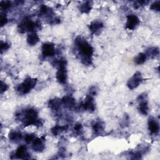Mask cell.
<instances>
[{
  "label": "cell",
  "instance_id": "5bb4252c",
  "mask_svg": "<svg viewBox=\"0 0 160 160\" xmlns=\"http://www.w3.org/2000/svg\"><path fill=\"white\" fill-rule=\"evenodd\" d=\"M103 23L99 20H94L89 26L90 31L92 34H98L103 28Z\"/></svg>",
  "mask_w": 160,
  "mask_h": 160
},
{
  "label": "cell",
  "instance_id": "4316f807",
  "mask_svg": "<svg viewBox=\"0 0 160 160\" xmlns=\"http://www.w3.org/2000/svg\"><path fill=\"white\" fill-rule=\"evenodd\" d=\"M74 130L76 134H81L82 130V126L81 123H76L74 127Z\"/></svg>",
  "mask_w": 160,
  "mask_h": 160
},
{
  "label": "cell",
  "instance_id": "ac0fdd59",
  "mask_svg": "<svg viewBox=\"0 0 160 160\" xmlns=\"http://www.w3.org/2000/svg\"><path fill=\"white\" fill-rule=\"evenodd\" d=\"M61 104V99H59L58 98H53L49 101L48 105L49 108H51L52 109L54 110H58L60 105Z\"/></svg>",
  "mask_w": 160,
  "mask_h": 160
},
{
  "label": "cell",
  "instance_id": "d6986e66",
  "mask_svg": "<svg viewBox=\"0 0 160 160\" xmlns=\"http://www.w3.org/2000/svg\"><path fill=\"white\" fill-rule=\"evenodd\" d=\"M9 138L11 141L18 142L22 138L21 132L16 131H11L9 134Z\"/></svg>",
  "mask_w": 160,
  "mask_h": 160
},
{
  "label": "cell",
  "instance_id": "ffe728a7",
  "mask_svg": "<svg viewBox=\"0 0 160 160\" xmlns=\"http://www.w3.org/2000/svg\"><path fill=\"white\" fill-rule=\"evenodd\" d=\"M92 8V4L91 1H86L80 5L79 10L82 13H89Z\"/></svg>",
  "mask_w": 160,
  "mask_h": 160
},
{
  "label": "cell",
  "instance_id": "3957f363",
  "mask_svg": "<svg viewBox=\"0 0 160 160\" xmlns=\"http://www.w3.org/2000/svg\"><path fill=\"white\" fill-rule=\"evenodd\" d=\"M58 67V71L56 72V79L62 84L66 82L67 81V70H66V61L65 59H61L55 63Z\"/></svg>",
  "mask_w": 160,
  "mask_h": 160
},
{
  "label": "cell",
  "instance_id": "603a6c76",
  "mask_svg": "<svg viewBox=\"0 0 160 160\" xmlns=\"http://www.w3.org/2000/svg\"><path fill=\"white\" fill-rule=\"evenodd\" d=\"M147 56L145 53H139L134 59V62L136 64H142L146 60Z\"/></svg>",
  "mask_w": 160,
  "mask_h": 160
},
{
  "label": "cell",
  "instance_id": "cb8c5ba5",
  "mask_svg": "<svg viewBox=\"0 0 160 160\" xmlns=\"http://www.w3.org/2000/svg\"><path fill=\"white\" fill-rule=\"evenodd\" d=\"M35 139H36V136L34 134H28L24 136V141L28 144H29L33 142V141Z\"/></svg>",
  "mask_w": 160,
  "mask_h": 160
},
{
  "label": "cell",
  "instance_id": "9c48e42d",
  "mask_svg": "<svg viewBox=\"0 0 160 160\" xmlns=\"http://www.w3.org/2000/svg\"><path fill=\"white\" fill-rule=\"evenodd\" d=\"M42 54L44 57H51L55 54V47L51 42H46L42 45Z\"/></svg>",
  "mask_w": 160,
  "mask_h": 160
},
{
  "label": "cell",
  "instance_id": "f1b7e54d",
  "mask_svg": "<svg viewBox=\"0 0 160 160\" xmlns=\"http://www.w3.org/2000/svg\"><path fill=\"white\" fill-rule=\"evenodd\" d=\"M0 22H1V26H3L4 25H5L7 23L8 18H7L6 14H2L1 15V21H0Z\"/></svg>",
  "mask_w": 160,
  "mask_h": 160
},
{
  "label": "cell",
  "instance_id": "44dd1931",
  "mask_svg": "<svg viewBox=\"0 0 160 160\" xmlns=\"http://www.w3.org/2000/svg\"><path fill=\"white\" fill-rule=\"evenodd\" d=\"M146 56L150 58H155L159 55V49L157 47H151L147 49L146 53H145Z\"/></svg>",
  "mask_w": 160,
  "mask_h": 160
},
{
  "label": "cell",
  "instance_id": "7c38bea8",
  "mask_svg": "<svg viewBox=\"0 0 160 160\" xmlns=\"http://www.w3.org/2000/svg\"><path fill=\"white\" fill-rule=\"evenodd\" d=\"M148 129L151 133L154 134H157L159 132V126L157 120L151 117L148 120Z\"/></svg>",
  "mask_w": 160,
  "mask_h": 160
},
{
  "label": "cell",
  "instance_id": "5b68a950",
  "mask_svg": "<svg viewBox=\"0 0 160 160\" xmlns=\"http://www.w3.org/2000/svg\"><path fill=\"white\" fill-rule=\"evenodd\" d=\"M40 24L37 22H33L30 19H25L22 21L18 27L19 32H35V29L39 28Z\"/></svg>",
  "mask_w": 160,
  "mask_h": 160
},
{
  "label": "cell",
  "instance_id": "52a82bcc",
  "mask_svg": "<svg viewBox=\"0 0 160 160\" xmlns=\"http://www.w3.org/2000/svg\"><path fill=\"white\" fill-rule=\"evenodd\" d=\"M142 81V76L140 72H136L134 75L128 80L127 86L130 89H134L136 88Z\"/></svg>",
  "mask_w": 160,
  "mask_h": 160
},
{
  "label": "cell",
  "instance_id": "f546056e",
  "mask_svg": "<svg viewBox=\"0 0 160 160\" xmlns=\"http://www.w3.org/2000/svg\"><path fill=\"white\" fill-rule=\"evenodd\" d=\"M8 89V85L2 81L1 84V93L7 91Z\"/></svg>",
  "mask_w": 160,
  "mask_h": 160
},
{
  "label": "cell",
  "instance_id": "e0dca14e",
  "mask_svg": "<svg viewBox=\"0 0 160 160\" xmlns=\"http://www.w3.org/2000/svg\"><path fill=\"white\" fill-rule=\"evenodd\" d=\"M104 124L102 121H96L92 125V130L96 134H99L101 133L104 131Z\"/></svg>",
  "mask_w": 160,
  "mask_h": 160
},
{
  "label": "cell",
  "instance_id": "30bf717a",
  "mask_svg": "<svg viewBox=\"0 0 160 160\" xmlns=\"http://www.w3.org/2000/svg\"><path fill=\"white\" fill-rule=\"evenodd\" d=\"M139 23V18L134 14H129L127 16V21L126 24V28L129 30H132L136 28Z\"/></svg>",
  "mask_w": 160,
  "mask_h": 160
},
{
  "label": "cell",
  "instance_id": "2e32d148",
  "mask_svg": "<svg viewBox=\"0 0 160 160\" xmlns=\"http://www.w3.org/2000/svg\"><path fill=\"white\" fill-rule=\"evenodd\" d=\"M26 39L29 46H34L39 42V38L36 32H31L28 34Z\"/></svg>",
  "mask_w": 160,
  "mask_h": 160
},
{
  "label": "cell",
  "instance_id": "4dcf8cb0",
  "mask_svg": "<svg viewBox=\"0 0 160 160\" xmlns=\"http://www.w3.org/2000/svg\"><path fill=\"white\" fill-rule=\"evenodd\" d=\"M97 94V88L95 86H92L89 89V94L91 96H95Z\"/></svg>",
  "mask_w": 160,
  "mask_h": 160
},
{
  "label": "cell",
  "instance_id": "ba28073f",
  "mask_svg": "<svg viewBox=\"0 0 160 160\" xmlns=\"http://www.w3.org/2000/svg\"><path fill=\"white\" fill-rule=\"evenodd\" d=\"M81 108L88 112H93L95 110V104L92 96L88 95L85 98L84 102L81 104Z\"/></svg>",
  "mask_w": 160,
  "mask_h": 160
},
{
  "label": "cell",
  "instance_id": "6da1fadb",
  "mask_svg": "<svg viewBox=\"0 0 160 160\" xmlns=\"http://www.w3.org/2000/svg\"><path fill=\"white\" fill-rule=\"evenodd\" d=\"M74 42L78 50L79 51L82 63L87 65L90 64L94 51L92 47L84 39L79 36L76 38Z\"/></svg>",
  "mask_w": 160,
  "mask_h": 160
},
{
  "label": "cell",
  "instance_id": "7402d4cb",
  "mask_svg": "<svg viewBox=\"0 0 160 160\" xmlns=\"http://www.w3.org/2000/svg\"><path fill=\"white\" fill-rule=\"evenodd\" d=\"M66 129H67V127L65 126L56 125V126H54L53 128H52L51 132L54 136H57V135L61 134L62 131H65Z\"/></svg>",
  "mask_w": 160,
  "mask_h": 160
},
{
  "label": "cell",
  "instance_id": "9a60e30c",
  "mask_svg": "<svg viewBox=\"0 0 160 160\" xmlns=\"http://www.w3.org/2000/svg\"><path fill=\"white\" fill-rule=\"evenodd\" d=\"M61 104L68 109H72L75 106L76 102L73 97L71 96H65L61 99Z\"/></svg>",
  "mask_w": 160,
  "mask_h": 160
},
{
  "label": "cell",
  "instance_id": "484cf974",
  "mask_svg": "<svg viewBox=\"0 0 160 160\" xmlns=\"http://www.w3.org/2000/svg\"><path fill=\"white\" fill-rule=\"evenodd\" d=\"M9 48V44L6 42H1V52L2 53L4 51L8 50Z\"/></svg>",
  "mask_w": 160,
  "mask_h": 160
},
{
  "label": "cell",
  "instance_id": "4fadbf2b",
  "mask_svg": "<svg viewBox=\"0 0 160 160\" xmlns=\"http://www.w3.org/2000/svg\"><path fill=\"white\" fill-rule=\"evenodd\" d=\"M29 154L27 152L26 146L21 145L18 148L16 152H14V158L19 159H28Z\"/></svg>",
  "mask_w": 160,
  "mask_h": 160
},
{
  "label": "cell",
  "instance_id": "d4e9b609",
  "mask_svg": "<svg viewBox=\"0 0 160 160\" xmlns=\"http://www.w3.org/2000/svg\"><path fill=\"white\" fill-rule=\"evenodd\" d=\"M159 5H160V1H158L154 2H153L151 5V9L155 11H159Z\"/></svg>",
  "mask_w": 160,
  "mask_h": 160
},
{
  "label": "cell",
  "instance_id": "7a4b0ae2",
  "mask_svg": "<svg viewBox=\"0 0 160 160\" xmlns=\"http://www.w3.org/2000/svg\"><path fill=\"white\" fill-rule=\"evenodd\" d=\"M17 116H20V118L21 119L25 126L30 125L40 126L42 125L41 120L38 119V112L34 109H26Z\"/></svg>",
  "mask_w": 160,
  "mask_h": 160
},
{
  "label": "cell",
  "instance_id": "8992f818",
  "mask_svg": "<svg viewBox=\"0 0 160 160\" xmlns=\"http://www.w3.org/2000/svg\"><path fill=\"white\" fill-rule=\"evenodd\" d=\"M138 101L139 102L138 110L139 112L142 115H146L149 111L147 94L145 93L140 94L138 98Z\"/></svg>",
  "mask_w": 160,
  "mask_h": 160
},
{
  "label": "cell",
  "instance_id": "8fae6325",
  "mask_svg": "<svg viewBox=\"0 0 160 160\" xmlns=\"http://www.w3.org/2000/svg\"><path fill=\"white\" fill-rule=\"evenodd\" d=\"M44 141V137H42L41 138H36L32 142V149L36 152H42L45 148Z\"/></svg>",
  "mask_w": 160,
  "mask_h": 160
},
{
  "label": "cell",
  "instance_id": "277c9868",
  "mask_svg": "<svg viewBox=\"0 0 160 160\" xmlns=\"http://www.w3.org/2000/svg\"><path fill=\"white\" fill-rule=\"evenodd\" d=\"M36 82L37 79L36 78H32L29 77L27 78L21 84L17 86L16 90L21 94H28L32 89L35 87Z\"/></svg>",
  "mask_w": 160,
  "mask_h": 160
},
{
  "label": "cell",
  "instance_id": "83f0119b",
  "mask_svg": "<svg viewBox=\"0 0 160 160\" xmlns=\"http://www.w3.org/2000/svg\"><path fill=\"white\" fill-rule=\"evenodd\" d=\"M11 6V3L9 1H1V6L3 9H8Z\"/></svg>",
  "mask_w": 160,
  "mask_h": 160
}]
</instances>
